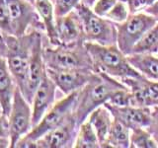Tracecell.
Instances as JSON below:
<instances>
[{"mask_svg": "<svg viewBox=\"0 0 158 148\" xmlns=\"http://www.w3.org/2000/svg\"><path fill=\"white\" fill-rule=\"evenodd\" d=\"M123 87L125 84L116 78L103 72H94L89 82L78 91L73 111L78 125L85 121L95 109L109 102L114 93Z\"/></svg>", "mask_w": 158, "mask_h": 148, "instance_id": "obj_1", "label": "cell"}, {"mask_svg": "<svg viewBox=\"0 0 158 148\" xmlns=\"http://www.w3.org/2000/svg\"><path fill=\"white\" fill-rule=\"evenodd\" d=\"M85 47L92 58L95 72H103L114 78H135L142 76L128 62L117 44L102 46L95 43L85 42Z\"/></svg>", "mask_w": 158, "mask_h": 148, "instance_id": "obj_2", "label": "cell"}, {"mask_svg": "<svg viewBox=\"0 0 158 148\" xmlns=\"http://www.w3.org/2000/svg\"><path fill=\"white\" fill-rule=\"evenodd\" d=\"M78 91L66 95L60 101L53 104V106L44 113L42 120L37 123L23 138L19 140L16 147H37L36 141L48 132L56 128L66 121L71 115L75 107Z\"/></svg>", "mask_w": 158, "mask_h": 148, "instance_id": "obj_3", "label": "cell"}, {"mask_svg": "<svg viewBox=\"0 0 158 148\" xmlns=\"http://www.w3.org/2000/svg\"><path fill=\"white\" fill-rule=\"evenodd\" d=\"M46 67L49 69H86L95 71L85 43L43 48Z\"/></svg>", "mask_w": 158, "mask_h": 148, "instance_id": "obj_4", "label": "cell"}, {"mask_svg": "<svg viewBox=\"0 0 158 148\" xmlns=\"http://www.w3.org/2000/svg\"><path fill=\"white\" fill-rule=\"evenodd\" d=\"M39 32H31L23 37L4 35L6 42L5 58L17 87L22 90L26 81L32 49Z\"/></svg>", "mask_w": 158, "mask_h": 148, "instance_id": "obj_5", "label": "cell"}, {"mask_svg": "<svg viewBox=\"0 0 158 148\" xmlns=\"http://www.w3.org/2000/svg\"><path fill=\"white\" fill-rule=\"evenodd\" d=\"M80 20L84 42L102 46L117 44V28L114 22L101 17L93 9L80 3L74 10Z\"/></svg>", "mask_w": 158, "mask_h": 148, "instance_id": "obj_6", "label": "cell"}, {"mask_svg": "<svg viewBox=\"0 0 158 148\" xmlns=\"http://www.w3.org/2000/svg\"><path fill=\"white\" fill-rule=\"evenodd\" d=\"M156 24V20L146 13L130 14L125 22L115 24L117 28L118 47L123 54L130 56L133 47L143 37V35Z\"/></svg>", "mask_w": 158, "mask_h": 148, "instance_id": "obj_7", "label": "cell"}, {"mask_svg": "<svg viewBox=\"0 0 158 148\" xmlns=\"http://www.w3.org/2000/svg\"><path fill=\"white\" fill-rule=\"evenodd\" d=\"M10 147L15 148L19 140L33 128L32 109L19 87H16L12 107L8 115Z\"/></svg>", "mask_w": 158, "mask_h": 148, "instance_id": "obj_8", "label": "cell"}, {"mask_svg": "<svg viewBox=\"0 0 158 148\" xmlns=\"http://www.w3.org/2000/svg\"><path fill=\"white\" fill-rule=\"evenodd\" d=\"M6 1L9 9L11 36L17 38L23 37L28 34V30L32 26L35 28L42 27L44 29V25L34 4L27 0Z\"/></svg>", "mask_w": 158, "mask_h": 148, "instance_id": "obj_9", "label": "cell"}, {"mask_svg": "<svg viewBox=\"0 0 158 148\" xmlns=\"http://www.w3.org/2000/svg\"><path fill=\"white\" fill-rule=\"evenodd\" d=\"M43 48L42 34L38 33L32 49L26 81H25L24 87L21 90L24 97L30 104L32 103L33 96L37 88L41 84L44 75L47 74V67L43 56Z\"/></svg>", "mask_w": 158, "mask_h": 148, "instance_id": "obj_10", "label": "cell"}, {"mask_svg": "<svg viewBox=\"0 0 158 148\" xmlns=\"http://www.w3.org/2000/svg\"><path fill=\"white\" fill-rule=\"evenodd\" d=\"M79 125L72 113L66 121L56 128L48 132L36 141L38 148H68L74 147Z\"/></svg>", "mask_w": 158, "mask_h": 148, "instance_id": "obj_11", "label": "cell"}, {"mask_svg": "<svg viewBox=\"0 0 158 148\" xmlns=\"http://www.w3.org/2000/svg\"><path fill=\"white\" fill-rule=\"evenodd\" d=\"M131 94V105L137 107H158V82L144 76L122 79Z\"/></svg>", "mask_w": 158, "mask_h": 148, "instance_id": "obj_12", "label": "cell"}, {"mask_svg": "<svg viewBox=\"0 0 158 148\" xmlns=\"http://www.w3.org/2000/svg\"><path fill=\"white\" fill-rule=\"evenodd\" d=\"M95 71L86 69H49L48 75L51 77L56 87L65 95L79 91L91 79Z\"/></svg>", "mask_w": 158, "mask_h": 148, "instance_id": "obj_13", "label": "cell"}, {"mask_svg": "<svg viewBox=\"0 0 158 148\" xmlns=\"http://www.w3.org/2000/svg\"><path fill=\"white\" fill-rule=\"evenodd\" d=\"M111 112L115 120L121 121L131 130L135 128H147L151 122L152 108L137 107V106H123L118 107L110 103L104 104Z\"/></svg>", "mask_w": 158, "mask_h": 148, "instance_id": "obj_14", "label": "cell"}, {"mask_svg": "<svg viewBox=\"0 0 158 148\" xmlns=\"http://www.w3.org/2000/svg\"><path fill=\"white\" fill-rule=\"evenodd\" d=\"M56 85L47 73L35 92L31 103L33 127L39 123L44 113L53 106L54 100H56Z\"/></svg>", "mask_w": 158, "mask_h": 148, "instance_id": "obj_15", "label": "cell"}, {"mask_svg": "<svg viewBox=\"0 0 158 148\" xmlns=\"http://www.w3.org/2000/svg\"><path fill=\"white\" fill-rule=\"evenodd\" d=\"M56 32L58 46H70L78 43H85L83 31L75 11L65 16L56 17Z\"/></svg>", "mask_w": 158, "mask_h": 148, "instance_id": "obj_16", "label": "cell"}, {"mask_svg": "<svg viewBox=\"0 0 158 148\" xmlns=\"http://www.w3.org/2000/svg\"><path fill=\"white\" fill-rule=\"evenodd\" d=\"M17 85L9 70L6 58L0 54V108L1 113L8 117L12 107L13 97Z\"/></svg>", "mask_w": 158, "mask_h": 148, "instance_id": "obj_17", "label": "cell"}, {"mask_svg": "<svg viewBox=\"0 0 158 148\" xmlns=\"http://www.w3.org/2000/svg\"><path fill=\"white\" fill-rule=\"evenodd\" d=\"M87 120L91 123L94 130L96 131L99 142L101 147L108 146V137L111 130V126L114 121L111 112L105 106H100L95 109L90 115L88 116Z\"/></svg>", "mask_w": 158, "mask_h": 148, "instance_id": "obj_18", "label": "cell"}, {"mask_svg": "<svg viewBox=\"0 0 158 148\" xmlns=\"http://www.w3.org/2000/svg\"><path fill=\"white\" fill-rule=\"evenodd\" d=\"M131 65L142 76L158 82V56L148 53H132L127 56Z\"/></svg>", "mask_w": 158, "mask_h": 148, "instance_id": "obj_19", "label": "cell"}, {"mask_svg": "<svg viewBox=\"0 0 158 148\" xmlns=\"http://www.w3.org/2000/svg\"><path fill=\"white\" fill-rule=\"evenodd\" d=\"M35 7L44 25V31L47 33L49 43L52 46H58L52 1V0H35Z\"/></svg>", "mask_w": 158, "mask_h": 148, "instance_id": "obj_20", "label": "cell"}, {"mask_svg": "<svg viewBox=\"0 0 158 148\" xmlns=\"http://www.w3.org/2000/svg\"><path fill=\"white\" fill-rule=\"evenodd\" d=\"M131 130L114 118L111 130L108 137V146L111 148H128L131 147Z\"/></svg>", "mask_w": 158, "mask_h": 148, "instance_id": "obj_21", "label": "cell"}, {"mask_svg": "<svg viewBox=\"0 0 158 148\" xmlns=\"http://www.w3.org/2000/svg\"><path fill=\"white\" fill-rule=\"evenodd\" d=\"M74 147L76 148H99L101 147L96 131L94 130L88 120L83 121L79 126Z\"/></svg>", "mask_w": 158, "mask_h": 148, "instance_id": "obj_22", "label": "cell"}, {"mask_svg": "<svg viewBox=\"0 0 158 148\" xmlns=\"http://www.w3.org/2000/svg\"><path fill=\"white\" fill-rule=\"evenodd\" d=\"M132 53H158V23L147 31L132 48Z\"/></svg>", "mask_w": 158, "mask_h": 148, "instance_id": "obj_23", "label": "cell"}, {"mask_svg": "<svg viewBox=\"0 0 158 148\" xmlns=\"http://www.w3.org/2000/svg\"><path fill=\"white\" fill-rule=\"evenodd\" d=\"M131 148H158V144L147 128H135L131 130Z\"/></svg>", "mask_w": 158, "mask_h": 148, "instance_id": "obj_24", "label": "cell"}, {"mask_svg": "<svg viewBox=\"0 0 158 148\" xmlns=\"http://www.w3.org/2000/svg\"><path fill=\"white\" fill-rule=\"evenodd\" d=\"M128 16H130V10H128L126 1L125 0H118L110 11L106 14L105 18L115 24H120L125 22Z\"/></svg>", "mask_w": 158, "mask_h": 148, "instance_id": "obj_25", "label": "cell"}, {"mask_svg": "<svg viewBox=\"0 0 158 148\" xmlns=\"http://www.w3.org/2000/svg\"><path fill=\"white\" fill-rule=\"evenodd\" d=\"M82 2V0H56L53 2L54 17H61L71 13Z\"/></svg>", "mask_w": 158, "mask_h": 148, "instance_id": "obj_26", "label": "cell"}, {"mask_svg": "<svg viewBox=\"0 0 158 148\" xmlns=\"http://www.w3.org/2000/svg\"><path fill=\"white\" fill-rule=\"evenodd\" d=\"M108 103L112 105L123 107V106H130L131 105V94L130 89L127 86L122 89H118V91L114 93V95L111 97Z\"/></svg>", "mask_w": 158, "mask_h": 148, "instance_id": "obj_27", "label": "cell"}, {"mask_svg": "<svg viewBox=\"0 0 158 148\" xmlns=\"http://www.w3.org/2000/svg\"><path fill=\"white\" fill-rule=\"evenodd\" d=\"M0 32L3 35L11 36L9 9L6 0H0Z\"/></svg>", "mask_w": 158, "mask_h": 148, "instance_id": "obj_28", "label": "cell"}, {"mask_svg": "<svg viewBox=\"0 0 158 148\" xmlns=\"http://www.w3.org/2000/svg\"><path fill=\"white\" fill-rule=\"evenodd\" d=\"M125 1L130 10V14H136L145 11L156 0H125Z\"/></svg>", "mask_w": 158, "mask_h": 148, "instance_id": "obj_29", "label": "cell"}, {"mask_svg": "<svg viewBox=\"0 0 158 148\" xmlns=\"http://www.w3.org/2000/svg\"><path fill=\"white\" fill-rule=\"evenodd\" d=\"M118 0H97L93 5V11L101 17H105L106 14L110 11L112 7Z\"/></svg>", "mask_w": 158, "mask_h": 148, "instance_id": "obj_30", "label": "cell"}, {"mask_svg": "<svg viewBox=\"0 0 158 148\" xmlns=\"http://www.w3.org/2000/svg\"><path fill=\"white\" fill-rule=\"evenodd\" d=\"M147 130L150 132V134L158 144V107L152 108L151 122L147 127Z\"/></svg>", "mask_w": 158, "mask_h": 148, "instance_id": "obj_31", "label": "cell"}, {"mask_svg": "<svg viewBox=\"0 0 158 148\" xmlns=\"http://www.w3.org/2000/svg\"><path fill=\"white\" fill-rule=\"evenodd\" d=\"M0 138L9 139V127H8V117L3 113L0 115Z\"/></svg>", "mask_w": 158, "mask_h": 148, "instance_id": "obj_32", "label": "cell"}, {"mask_svg": "<svg viewBox=\"0 0 158 148\" xmlns=\"http://www.w3.org/2000/svg\"><path fill=\"white\" fill-rule=\"evenodd\" d=\"M144 13L148 14L152 18H154L158 23V0H156L152 5H150L144 11Z\"/></svg>", "mask_w": 158, "mask_h": 148, "instance_id": "obj_33", "label": "cell"}, {"mask_svg": "<svg viewBox=\"0 0 158 148\" xmlns=\"http://www.w3.org/2000/svg\"><path fill=\"white\" fill-rule=\"evenodd\" d=\"M5 53H6V42H5L4 35L0 32V54L5 56Z\"/></svg>", "mask_w": 158, "mask_h": 148, "instance_id": "obj_34", "label": "cell"}, {"mask_svg": "<svg viewBox=\"0 0 158 148\" xmlns=\"http://www.w3.org/2000/svg\"><path fill=\"white\" fill-rule=\"evenodd\" d=\"M3 147H10L9 139H6V138H0V148H3Z\"/></svg>", "mask_w": 158, "mask_h": 148, "instance_id": "obj_35", "label": "cell"}, {"mask_svg": "<svg viewBox=\"0 0 158 148\" xmlns=\"http://www.w3.org/2000/svg\"><path fill=\"white\" fill-rule=\"evenodd\" d=\"M96 1H97V0H82V2H81V3L85 4L86 6L92 8V7H93V5L95 4Z\"/></svg>", "mask_w": 158, "mask_h": 148, "instance_id": "obj_36", "label": "cell"}, {"mask_svg": "<svg viewBox=\"0 0 158 148\" xmlns=\"http://www.w3.org/2000/svg\"><path fill=\"white\" fill-rule=\"evenodd\" d=\"M52 3H53L54 1H56V0H52Z\"/></svg>", "mask_w": 158, "mask_h": 148, "instance_id": "obj_37", "label": "cell"}, {"mask_svg": "<svg viewBox=\"0 0 158 148\" xmlns=\"http://www.w3.org/2000/svg\"><path fill=\"white\" fill-rule=\"evenodd\" d=\"M157 56H158V53H157Z\"/></svg>", "mask_w": 158, "mask_h": 148, "instance_id": "obj_38", "label": "cell"}]
</instances>
